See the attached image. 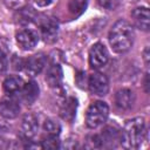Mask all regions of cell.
Instances as JSON below:
<instances>
[{"label":"cell","instance_id":"30bf717a","mask_svg":"<svg viewBox=\"0 0 150 150\" xmlns=\"http://www.w3.org/2000/svg\"><path fill=\"white\" fill-rule=\"evenodd\" d=\"M46 64V57L42 54H36L29 56L25 62H23V68L25 70L30 74V75H38L41 73Z\"/></svg>","mask_w":150,"mask_h":150},{"label":"cell","instance_id":"603a6c76","mask_svg":"<svg viewBox=\"0 0 150 150\" xmlns=\"http://www.w3.org/2000/svg\"><path fill=\"white\" fill-rule=\"evenodd\" d=\"M55 0H35V4L40 7H46V6H49L50 4H53Z\"/></svg>","mask_w":150,"mask_h":150},{"label":"cell","instance_id":"7c38bea8","mask_svg":"<svg viewBox=\"0 0 150 150\" xmlns=\"http://www.w3.org/2000/svg\"><path fill=\"white\" fill-rule=\"evenodd\" d=\"M62 77H63V73H62L61 67L57 63H53L48 67L47 73H46V81L49 84V87L52 88L59 87L61 84Z\"/></svg>","mask_w":150,"mask_h":150},{"label":"cell","instance_id":"7402d4cb","mask_svg":"<svg viewBox=\"0 0 150 150\" xmlns=\"http://www.w3.org/2000/svg\"><path fill=\"white\" fill-rule=\"evenodd\" d=\"M7 66H8L7 57H6V55L0 50V73H4V71L7 69Z\"/></svg>","mask_w":150,"mask_h":150},{"label":"cell","instance_id":"ac0fdd59","mask_svg":"<svg viewBox=\"0 0 150 150\" xmlns=\"http://www.w3.org/2000/svg\"><path fill=\"white\" fill-rule=\"evenodd\" d=\"M43 129L48 135L59 136V134L61 131V125L57 122H55L54 120H46V122L43 124Z\"/></svg>","mask_w":150,"mask_h":150},{"label":"cell","instance_id":"5bb4252c","mask_svg":"<svg viewBox=\"0 0 150 150\" xmlns=\"http://www.w3.org/2000/svg\"><path fill=\"white\" fill-rule=\"evenodd\" d=\"M23 87V81L19 76H8L4 81V90L8 95H15L20 94L21 89Z\"/></svg>","mask_w":150,"mask_h":150},{"label":"cell","instance_id":"ba28073f","mask_svg":"<svg viewBox=\"0 0 150 150\" xmlns=\"http://www.w3.org/2000/svg\"><path fill=\"white\" fill-rule=\"evenodd\" d=\"M20 112L19 103L12 97H5L0 100V115L7 120L15 118Z\"/></svg>","mask_w":150,"mask_h":150},{"label":"cell","instance_id":"cb8c5ba5","mask_svg":"<svg viewBox=\"0 0 150 150\" xmlns=\"http://www.w3.org/2000/svg\"><path fill=\"white\" fill-rule=\"evenodd\" d=\"M144 88H145V91L149 93V76H148V74L144 77Z\"/></svg>","mask_w":150,"mask_h":150},{"label":"cell","instance_id":"d4e9b609","mask_svg":"<svg viewBox=\"0 0 150 150\" xmlns=\"http://www.w3.org/2000/svg\"><path fill=\"white\" fill-rule=\"evenodd\" d=\"M148 59H149V48L146 47L145 50H144V60H145V63L148 64Z\"/></svg>","mask_w":150,"mask_h":150},{"label":"cell","instance_id":"8992f818","mask_svg":"<svg viewBox=\"0 0 150 150\" xmlns=\"http://www.w3.org/2000/svg\"><path fill=\"white\" fill-rule=\"evenodd\" d=\"M38 128H39V124L35 116L32 114H27L22 118V122L20 125V135L23 139H30L36 135Z\"/></svg>","mask_w":150,"mask_h":150},{"label":"cell","instance_id":"9c48e42d","mask_svg":"<svg viewBox=\"0 0 150 150\" xmlns=\"http://www.w3.org/2000/svg\"><path fill=\"white\" fill-rule=\"evenodd\" d=\"M131 18L134 21V25L142 29V30H149V26H150V14H149V9L146 7H137L132 11L131 13Z\"/></svg>","mask_w":150,"mask_h":150},{"label":"cell","instance_id":"277c9868","mask_svg":"<svg viewBox=\"0 0 150 150\" xmlns=\"http://www.w3.org/2000/svg\"><path fill=\"white\" fill-rule=\"evenodd\" d=\"M109 60V53L105 46L101 42L93 45L89 50V64L94 69H100L107 64Z\"/></svg>","mask_w":150,"mask_h":150},{"label":"cell","instance_id":"9a60e30c","mask_svg":"<svg viewBox=\"0 0 150 150\" xmlns=\"http://www.w3.org/2000/svg\"><path fill=\"white\" fill-rule=\"evenodd\" d=\"M41 33L45 41H48V42L54 41L57 35V23L52 19L46 20L41 25Z\"/></svg>","mask_w":150,"mask_h":150},{"label":"cell","instance_id":"ffe728a7","mask_svg":"<svg viewBox=\"0 0 150 150\" xmlns=\"http://www.w3.org/2000/svg\"><path fill=\"white\" fill-rule=\"evenodd\" d=\"M97 4L102 7V8H105V9H116L120 4H121V0H97Z\"/></svg>","mask_w":150,"mask_h":150},{"label":"cell","instance_id":"8fae6325","mask_svg":"<svg viewBox=\"0 0 150 150\" xmlns=\"http://www.w3.org/2000/svg\"><path fill=\"white\" fill-rule=\"evenodd\" d=\"M135 102L134 93L130 89H120L115 94V104L121 110H128L132 107Z\"/></svg>","mask_w":150,"mask_h":150},{"label":"cell","instance_id":"6da1fadb","mask_svg":"<svg viewBox=\"0 0 150 150\" xmlns=\"http://www.w3.org/2000/svg\"><path fill=\"white\" fill-rule=\"evenodd\" d=\"M109 43L114 52L125 53L134 43V29L125 20H118L114 23L109 32Z\"/></svg>","mask_w":150,"mask_h":150},{"label":"cell","instance_id":"4fadbf2b","mask_svg":"<svg viewBox=\"0 0 150 150\" xmlns=\"http://www.w3.org/2000/svg\"><path fill=\"white\" fill-rule=\"evenodd\" d=\"M22 100L27 104H32L35 102V100L39 96V86L35 81H28L27 83H23V87L20 91Z\"/></svg>","mask_w":150,"mask_h":150},{"label":"cell","instance_id":"44dd1931","mask_svg":"<svg viewBox=\"0 0 150 150\" xmlns=\"http://www.w3.org/2000/svg\"><path fill=\"white\" fill-rule=\"evenodd\" d=\"M5 2H6V6L9 7V8L21 9L26 5L27 0H5Z\"/></svg>","mask_w":150,"mask_h":150},{"label":"cell","instance_id":"d6986e66","mask_svg":"<svg viewBox=\"0 0 150 150\" xmlns=\"http://www.w3.org/2000/svg\"><path fill=\"white\" fill-rule=\"evenodd\" d=\"M41 148H45V149H56V148H59V141H57L56 136L48 135L46 138H43L41 141Z\"/></svg>","mask_w":150,"mask_h":150},{"label":"cell","instance_id":"7a4b0ae2","mask_svg":"<svg viewBox=\"0 0 150 150\" xmlns=\"http://www.w3.org/2000/svg\"><path fill=\"white\" fill-rule=\"evenodd\" d=\"M145 136V124L142 117H135L129 120L120 135V141L125 149H137Z\"/></svg>","mask_w":150,"mask_h":150},{"label":"cell","instance_id":"5b68a950","mask_svg":"<svg viewBox=\"0 0 150 150\" xmlns=\"http://www.w3.org/2000/svg\"><path fill=\"white\" fill-rule=\"evenodd\" d=\"M88 87L94 95L104 96L108 94V90H109V81L105 75L101 73H94L89 76Z\"/></svg>","mask_w":150,"mask_h":150},{"label":"cell","instance_id":"2e32d148","mask_svg":"<svg viewBox=\"0 0 150 150\" xmlns=\"http://www.w3.org/2000/svg\"><path fill=\"white\" fill-rule=\"evenodd\" d=\"M76 108H77V101L74 97H69L64 102V104H63V107L61 109V116H62V118L71 122L74 120V117H75Z\"/></svg>","mask_w":150,"mask_h":150},{"label":"cell","instance_id":"e0dca14e","mask_svg":"<svg viewBox=\"0 0 150 150\" xmlns=\"http://www.w3.org/2000/svg\"><path fill=\"white\" fill-rule=\"evenodd\" d=\"M87 7V0H70L68 5V9L73 16L81 15Z\"/></svg>","mask_w":150,"mask_h":150},{"label":"cell","instance_id":"52a82bcc","mask_svg":"<svg viewBox=\"0 0 150 150\" xmlns=\"http://www.w3.org/2000/svg\"><path fill=\"white\" fill-rule=\"evenodd\" d=\"M38 41H39V36L32 29H23L16 34V42L19 47H21L25 50L33 49L36 46Z\"/></svg>","mask_w":150,"mask_h":150},{"label":"cell","instance_id":"3957f363","mask_svg":"<svg viewBox=\"0 0 150 150\" xmlns=\"http://www.w3.org/2000/svg\"><path fill=\"white\" fill-rule=\"evenodd\" d=\"M109 108L105 102L103 101H96L91 103L87 110L86 114V124L87 127L94 129L103 124L108 117Z\"/></svg>","mask_w":150,"mask_h":150}]
</instances>
